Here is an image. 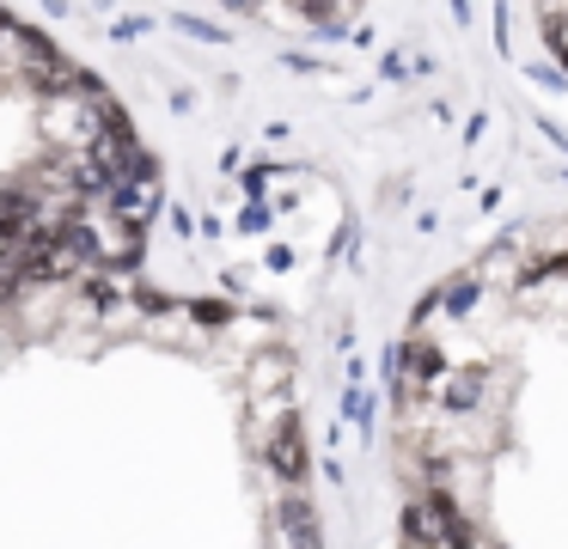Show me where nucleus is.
Returning a JSON list of instances; mask_svg holds the SVG:
<instances>
[{"instance_id": "obj_2", "label": "nucleus", "mask_w": 568, "mask_h": 549, "mask_svg": "<svg viewBox=\"0 0 568 549\" xmlns=\"http://www.w3.org/2000/svg\"><path fill=\"white\" fill-rule=\"evenodd\" d=\"M287 537H294L300 549H318V525H312L306 500H294V507H287Z\"/></svg>"}, {"instance_id": "obj_1", "label": "nucleus", "mask_w": 568, "mask_h": 549, "mask_svg": "<svg viewBox=\"0 0 568 549\" xmlns=\"http://www.w3.org/2000/svg\"><path fill=\"white\" fill-rule=\"evenodd\" d=\"M263 458H270V470L282 476V482H306V439H300V421L294 415H282V421L270 427V439H263Z\"/></svg>"}]
</instances>
